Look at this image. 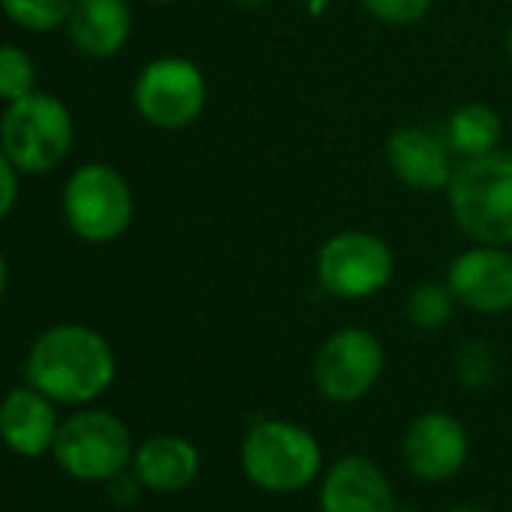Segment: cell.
<instances>
[{
    "label": "cell",
    "mask_w": 512,
    "mask_h": 512,
    "mask_svg": "<svg viewBox=\"0 0 512 512\" xmlns=\"http://www.w3.org/2000/svg\"><path fill=\"white\" fill-rule=\"evenodd\" d=\"M61 419L55 401L40 389L19 386L0 401V440L22 458H40L52 452Z\"/></svg>",
    "instance_id": "cell-13"
},
{
    "label": "cell",
    "mask_w": 512,
    "mask_h": 512,
    "mask_svg": "<svg viewBox=\"0 0 512 512\" xmlns=\"http://www.w3.org/2000/svg\"><path fill=\"white\" fill-rule=\"evenodd\" d=\"M118 374L112 344L82 323L46 329L28 350L25 380L55 404L82 407L97 401Z\"/></svg>",
    "instance_id": "cell-1"
},
{
    "label": "cell",
    "mask_w": 512,
    "mask_h": 512,
    "mask_svg": "<svg viewBox=\"0 0 512 512\" xmlns=\"http://www.w3.org/2000/svg\"><path fill=\"white\" fill-rule=\"evenodd\" d=\"M19 202V169L0 148V220H4Z\"/></svg>",
    "instance_id": "cell-24"
},
{
    "label": "cell",
    "mask_w": 512,
    "mask_h": 512,
    "mask_svg": "<svg viewBox=\"0 0 512 512\" xmlns=\"http://www.w3.org/2000/svg\"><path fill=\"white\" fill-rule=\"evenodd\" d=\"M455 371L464 386H488L494 380V353L485 341H467L455 356Z\"/></svg>",
    "instance_id": "cell-21"
},
{
    "label": "cell",
    "mask_w": 512,
    "mask_h": 512,
    "mask_svg": "<svg viewBox=\"0 0 512 512\" xmlns=\"http://www.w3.org/2000/svg\"><path fill=\"white\" fill-rule=\"evenodd\" d=\"M449 512H488V509H482V506H473V503H461V506H452Z\"/></svg>",
    "instance_id": "cell-26"
},
{
    "label": "cell",
    "mask_w": 512,
    "mask_h": 512,
    "mask_svg": "<svg viewBox=\"0 0 512 512\" xmlns=\"http://www.w3.org/2000/svg\"><path fill=\"white\" fill-rule=\"evenodd\" d=\"M389 169L410 190H440L452 178L449 145L425 127H398L386 142Z\"/></svg>",
    "instance_id": "cell-14"
},
{
    "label": "cell",
    "mask_w": 512,
    "mask_h": 512,
    "mask_svg": "<svg viewBox=\"0 0 512 512\" xmlns=\"http://www.w3.org/2000/svg\"><path fill=\"white\" fill-rule=\"evenodd\" d=\"M103 485H106V494H109V500H112L115 506H136L139 497H142V491H145V485H142V479L136 476L133 467L115 473V476H112L109 482H103Z\"/></svg>",
    "instance_id": "cell-23"
},
{
    "label": "cell",
    "mask_w": 512,
    "mask_h": 512,
    "mask_svg": "<svg viewBox=\"0 0 512 512\" xmlns=\"http://www.w3.org/2000/svg\"><path fill=\"white\" fill-rule=\"evenodd\" d=\"M434 0H362V7L383 25H413L428 16Z\"/></svg>",
    "instance_id": "cell-22"
},
{
    "label": "cell",
    "mask_w": 512,
    "mask_h": 512,
    "mask_svg": "<svg viewBox=\"0 0 512 512\" xmlns=\"http://www.w3.org/2000/svg\"><path fill=\"white\" fill-rule=\"evenodd\" d=\"M136 476L154 494H178L190 488L199 476L202 458L199 449L178 434H154L142 440L133 452Z\"/></svg>",
    "instance_id": "cell-15"
},
{
    "label": "cell",
    "mask_w": 512,
    "mask_h": 512,
    "mask_svg": "<svg viewBox=\"0 0 512 512\" xmlns=\"http://www.w3.org/2000/svg\"><path fill=\"white\" fill-rule=\"evenodd\" d=\"M7 284H10V269H7L4 253H0V299H4V293H7Z\"/></svg>",
    "instance_id": "cell-25"
},
{
    "label": "cell",
    "mask_w": 512,
    "mask_h": 512,
    "mask_svg": "<svg viewBox=\"0 0 512 512\" xmlns=\"http://www.w3.org/2000/svg\"><path fill=\"white\" fill-rule=\"evenodd\" d=\"M208 100V85L202 70L187 58H157L151 61L133 88V103L139 115L157 130L190 127Z\"/></svg>",
    "instance_id": "cell-9"
},
{
    "label": "cell",
    "mask_w": 512,
    "mask_h": 512,
    "mask_svg": "<svg viewBox=\"0 0 512 512\" xmlns=\"http://www.w3.org/2000/svg\"><path fill=\"white\" fill-rule=\"evenodd\" d=\"M320 512H398L395 485L365 455H344L320 476Z\"/></svg>",
    "instance_id": "cell-12"
},
{
    "label": "cell",
    "mask_w": 512,
    "mask_h": 512,
    "mask_svg": "<svg viewBox=\"0 0 512 512\" xmlns=\"http://www.w3.org/2000/svg\"><path fill=\"white\" fill-rule=\"evenodd\" d=\"M37 91V67L19 46H0V100L16 103Z\"/></svg>",
    "instance_id": "cell-20"
},
{
    "label": "cell",
    "mask_w": 512,
    "mask_h": 512,
    "mask_svg": "<svg viewBox=\"0 0 512 512\" xmlns=\"http://www.w3.org/2000/svg\"><path fill=\"white\" fill-rule=\"evenodd\" d=\"M133 28L130 0H76L67 19L73 46L88 58H112L124 49Z\"/></svg>",
    "instance_id": "cell-16"
},
{
    "label": "cell",
    "mask_w": 512,
    "mask_h": 512,
    "mask_svg": "<svg viewBox=\"0 0 512 512\" xmlns=\"http://www.w3.org/2000/svg\"><path fill=\"white\" fill-rule=\"evenodd\" d=\"M386 350L368 329L347 326L323 341L314 359V386L332 404L362 401L383 377Z\"/></svg>",
    "instance_id": "cell-8"
},
{
    "label": "cell",
    "mask_w": 512,
    "mask_h": 512,
    "mask_svg": "<svg viewBox=\"0 0 512 512\" xmlns=\"http://www.w3.org/2000/svg\"><path fill=\"white\" fill-rule=\"evenodd\" d=\"M455 226L476 244L512 241V151L461 160L446 184Z\"/></svg>",
    "instance_id": "cell-2"
},
{
    "label": "cell",
    "mask_w": 512,
    "mask_h": 512,
    "mask_svg": "<svg viewBox=\"0 0 512 512\" xmlns=\"http://www.w3.org/2000/svg\"><path fill=\"white\" fill-rule=\"evenodd\" d=\"M455 305H458V299L452 296L449 284H434V281H428V284H419V287L407 296L404 314H407V320H410L416 329L431 332V329H443V326L452 320Z\"/></svg>",
    "instance_id": "cell-18"
},
{
    "label": "cell",
    "mask_w": 512,
    "mask_h": 512,
    "mask_svg": "<svg viewBox=\"0 0 512 512\" xmlns=\"http://www.w3.org/2000/svg\"><path fill=\"white\" fill-rule=\"evenodd\" d=\"M73 4L76 0H0L10 22L37 34H52L67 25Z\"/></svg>",
    "instance_id": "cell-19"
},
{
    "label": "cell",
    "mask_w": 512,
    "mask_h": 512,
    "mask_svg": "<svg viewBox=\"0 0 512 512\" xmlns=\"http://www.w3.org/2000/svg\"><path fill=\"white\" fill-rule=\"evenodd\" d=\"M241 470L269 494H296L323 476V446L299 422L260 419L241 440Z\"/></svg>",
    "instance_id": "cell-3"
},
{
    "label": "cell",
    "mask_w": 512,
    "mask_h": 512,
    "mask_svg": "<svg viewBox=\"0 0 512 512\" xmlns=\"http://www.w3.org/2000/svg\"><path fill=\"white\" fill-rule=\"evenodd\" d=\"M404 467L422 482L455 479L470 458V434L464 422L446 410L416 416L401 437Z\"/></svg>",
    "instance_id": "cell-10"
},
{
    "label": "cell",
    "mask_w": 512,
    "mask_h": 512,
    "mask_svg": "<svg viewBox=\"0 0 512 512\" xmlns=\"http://www.w3.org/2000/svg\"><path fill=\"white\" fill-rule=\"evenodd\" d=\"M500 139H503V121L485 103H467L455 109L446 121V145L461 160L497 151Z\"/></svg>",
    "instance_id": "cell-17"
},
{
    "label": "cell",
    "mask_w": 512,
    "mask_h": 512,
    "mask_svg": "<svg viewBox=\"0 0 512 512\" xmlns=\"http://www.w3.org/2000/svg\"><path fill=\"white\" fill-rule=\"evenodd\" d=\"M133 211V190L115 166L85 163L64 187V217L70 229L91 244L124 235L133 223Z\"/></svg>",
    "instance_id": "cell-6"
},
{
    "label": "cell",
    "mask_w": 512,
    "mask_h": 512,
    "mask_svg": "<svg viewBox=\"0 0 512 512\" xmlns=\"http://www.w3.org/2000/svg\"><path fill=\"white\" fill-rule=\"evenodd\" d=\"M395 272L389 244L374 232H338L317 253V278L335 299H371Z\"/></svg>",
    "instance_id": "cell-7"
},
{
    "label": "cell",
    "mask_w": 512,
    "mask_h": 512,
    "mask_svg": "<svg viewBox=\"0 0 512 512\" xmlns=\"http://www.w3.org/2000/svg\"><path fill=\"white\" fill-rule=\"evenodd\" d=\"M241 7H263V4H269V0H238Z\"/></svg>",
    "instance_id": "cell-27"
},
{
    "label": "cell",
    "mask_w": 512,
    "mask_h": 512,
    "mask_svg": "<svg viewBox=\"0 0 512 512\" xmlns=\"http://www.w3.org/2000/svg\"><path fill=\"white\" fill-rule=\"evenodd\" d=\"M148 4H169V0H148Z\"/></svg>",
    "instance_id": "cell-29"
},
{
    "label": "cell",
    "mask_w": 512,
    "mask_h": 512,
    "mask_svg": "<svg viewBox=\"0 0 512 512\" xmlns=\"http://www.w3.org/2000/svg\"><path fill=\"white\" fill-rule=\"evenodd\" d=\"M0 148L25 175H46L58 169L73 148L70 109L46 91H34L10 103L0 121Z\"/></svg>",
    "instance_id": "cell-4"
},
{
    "label": "cell",
    "mask_w": 512,
    "mask_h": 512,
    "mask_svg": "<svg viewBox=\"0 0 512 512\" xmlns=\"http://www.w3.org/2000/svg\"><path fill=\"white\" fill-rule=\"evenodd\" d=\"M133 452L130 428L115 413L94 407L67 416L52 446L55 464L79 482H109L133 464Z\"/></svg>",
    "instance_id": "cell-5"
},
{
    "label": "cell",
    "mask_w": 512,
    "mask_h": 512,
    "mask_svg": "<svg viewBox=\"0 0 512 512\" xmlns=\"http://www.w3.org/2000/svg\"><path fill=\"white\" fill-rule=\"evenodd\" d=\"M506 55H509V61H512V25H509V34H506Z\"/></svg>",
    "instance_id": "cell-28"
},
{
    "label": "cell",
    "mask_w": 512,
    "mask_h": 512,
    "mask_svg": "<svg viewBox=\"0 0 512 512\" xmlns=\"http://www.w3.org/2000/svg\"><path fill=\"white\" fill-rule=\"evenodd\" d=\"M446 284L458 305L476 314L512 311V253L503 244H476L449 263Z\"/></svg>",
    "instance_id": "cell-11"
}]
</instances>
